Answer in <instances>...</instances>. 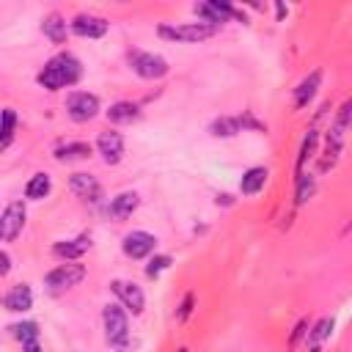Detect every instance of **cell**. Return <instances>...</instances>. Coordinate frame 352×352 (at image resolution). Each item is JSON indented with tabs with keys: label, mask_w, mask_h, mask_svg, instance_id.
Here are the masks:
<instances>
[{
	"label": "cell",
	"mask_w": 352,
	"mask_h": 352,
	"mask_svg": "<svg viewBox=\"0 0 352 352\" xmlns=\"http://www.w3.org/2000/svg\"><path fill=\"white\" fill-rule=\"evenodd\" d=\"M88 157H91V146L82 143V140H74V143H66V146H58V148H55V160H58V162L88 160Z\"/></svg>",
	"instance_id": "7402d4cb"
},
{
	"label": "cell",
	"mask_w": 352,
	"mask_h": 352,
	"mask_svg": "<svg viewBox=\"0 0 352 352\" xmlns=\"http://www.w3.org/2000/svg\"><path fill=\"white\" fill-rule=\"evenodd\" d=\"M50 190H52V179H50L47 173H33L30 182L25 184V198H30V201H41V198L50 195Z\"/></svg>",
	"instance_id": "603a6c76"
},
{
	"label": "cell",
	"mask_w": 352,
	"mask_h": 352,
	"mask_svg": "<svg viewBox=\"0 0 352 352\" xmlns=\"http://www.w3.org/2000/svg\"><path fill=\"white\" fill-rule=\"evenodd\" d=\"M319 85H322V72L319 69H314L297 88H294V107L297 110H302V107H308L311 104V99L316 96V91H319Z\"/></svg>",
	"instance_id": "e0dca14e"
},
{
	"label": "cell",
	"mask_w": 352,
	"mask_h": 352,
	"mask_svg": "<svg viewBox=\"0 0 352 352\" xmlns=\"http://www.w3.org/2000/svg\"><path fill=\"white\" fill-rule=\"evenodd\" d=\"M336 121H338L344 129H349V126H352V96L338 107V118H336Z\"/></svg>",
	"instance_id": "1f68e13d"
},
{
	"label": "cell",
	"mask_w": 352,
	"mask_h": 352,
	"mask_svg": "<svg viewBox=\"0 0 352 352\" xmlns=\"http://www.w3.org/2000/svg\"><path fill=\"white\" fill-rule=\"evenodd\" d=\"M170 256H165V253H160V256H154V258H148V264H146V275L148 278H160L168 267H170Z\"/></svg>",
	"instance_id": "f546056e"
},
{
	"label": "cell",
	"mask_w": 352,
	"mask_h": 352,
	"mask_svg": "<svg viewBox=\"0 0 352 352\" xmlns=\"http://www.w3.org/2000/svg\"><path fill=\"white\" fill-rule=\"evenodd\" d=\"M314 190H316V179L302 170V173L297 176V184H294V204H297V206L308 204V198L314 195Z\"/></svg>",
	"instance_id": "4316f807"
},
{
	"label": "cell",
	"mask_w": 352,
	"mask_h": 352,
	"mask_svg": "<svg viewBox=\"0 0 352 352\" xmlns=\"http://www.w3.org/2000/svg\"><path fill=\"white\" fill-rule=\"evenodd\" d=\"M135 118H138V104H132V102H116L107 110V121H113V124H129Z\"/></svg>",
	"instance_id": "cb8c5ba5"
},
{
	"label": "cell",
	"mask_w": 352,
	"mask_h": 352,
	"mask_svg": "<svg viewBox=\"0 0 352 352\" xmlns=\"http://www.w3.org/2000/svg\"><path fill=\"white\" fill-rule=\"evenodd\" d=\"M341 151H344V126L336 121V124L327 129V143H324V151H322V160H319V170H322V173L330 170V168L338 162Z\"/></svg>",
	"instance_id": "30bf717a"
},
{
	"label": "cell",
	"mask_w": 352,
	"mask_h": 352,
	"mask_svg": "<svg viewBox=\"0 0 352 352\" xmlns=\"http://www.w3.org/2000/svg\"><path fill=\"white\" fill-rule=\"evenodd\" d=\"M192 11L201 16V22L214 25V28H220V25L228 22V19H242V22H245V14L236 11L231 3H195Z\"/></svg>",
	"instance_id": "8992f818"
},
{
	"label": "cell",
	"mask_w": 352,
	"mask_h": 352,
	"mask_svg": "<svg viewBox=\"0 0 352 352\" xmlns=\"http://www.w3.org/2000/svg\"><path fill=\"white\" fill-rule=\"evenodd\" d=\"M102 322H104V336L113 346H124L126 336H129V322H126V311L118 302H107L102 311Z\"/></svg>",
	"instance_id": "277c9868"
},
{
	"label": "cell",
	"mask_w": 352,
	"mask_h": 352,
	"mask_svg": "<svg viewBox=\"0 0 352 352\" xmlns=\"http://www.w3.org/2000/svg\"><path fill=\"white\" fill-rule=\"evenodd\" d=\"M179 352H187V349H179Z\"/></svg>",
	"instance_id": "8d00e7d4"
},
{
	"label": "cell",
	"mask_w": 352,
	"mask_h": 352,
	"mask_svg": "<svg viewBox=\"0 0 352 352\" xmlns=\"http://www.w3.org/2000/svg\"><path fill=\"white\" fill-rule=\"evenodd\" d=\"M25 217H28L25 204L22 201H11L3 209V217H0V239L3 242H14L16 234L22 231V226H25Z\"/></svg>",
	"instance_id": "ba28073f"
},
{
	"label": "cell",
	"mask_w": 352,
	"mask_h": 352,
	"mask_svg": "<svg viewBox=\"0 0 352 352\" xmlns=\"http://www.w3.org/2000/svg\"><path fill=\"white\" fill-rule=\"evenodd\" d=\"M305 327H308V322H305V319H300V322L294 324V330H292V336H289V346H292V349L297 346V341H300L302 336H308V330H305Z\"/></svg>",
	"instance_id": "d6a6232c"
},
{
	"label": "cell",
	"mask_w": 352,
	"mask_h": 352,
	"mask_svg": "<svg viewBox=\"0 0 352 352\" xmlns=\"http://www.w3.org/2000/svg\"><path fill=\"white\" fill-rule=\"evenodd\" d=\"M316 140H319V132L311 126V129H308V135L302 138V146H300V154H297V168H294V170H297V176L302 173L305 162L314 157V151H316Z\"/></svg>",
	"instance_id": "484cf974"
},
{
	"label": "cell",
	"mask_w": 352,
	"mask_h": 352,
	"mask_svg": "<svg viewBox=\"0 0 352 352\" xmlns=\"http://www.w3.org/2000/svg\"><path fill=\"white\" fill-rule=\"evenodd\" d=\"M11 336H14L19 344L38 341V324H36V322H19V324H11Z\"/></svg>",
	"instance_id": "83f0119b"
},
{
	"label": "cell",
	"mask_w": 352,
	"mask_h": 352,
	"mask_svg": "<svg viewBox=\"0 0 352 352\" xmlns=\"http://www.w3.org/2000/svg\"><path fill=\"white\" fill-rule=\"evenodd\" d=\"M267 176H270V170H267V168H250V170H245L242 182H239L242 195H256V192L267 184Z\"/></svg>",
	"instance_id": "44dd1931"
},
{
	"label": "cell",
	"mask_w": 352,
	"mask_h": 352,
	"mask_svg": "<svg viewBox=\"0 0 352 352\" xmlns=\"http://www.w3.org/2000/svg\"><path fill=\"white\" fill-rule=\"evenodd\" d=\"M209 132H212L214 138H234L236 132H242L239 116H236V118H234V116H223V118H214V121H212V126H209Z\"/></svg>",
	"instance_id": "d4e9b609"
},
{
	"label": "cell",
	"mask_w": 352,
	"mask_h": 352,
	"mask_svg": "<svg viewBox=\"0 0 352 352\" xmlns=\"http://www.w3.org/2000/svg\"><path fill=\"white\" fill-rule=\"evenodd\" d=\"M129 66L138 77L143 80H160L168 74V60L162 55H154V52H143V50H132L129 52Z\"/></svg>",
	"instance_id": "5b68a950"
},
{
	"label": "cell",
	"mask_w": 352,
	"mask_h": 352,
	"mask_svg": "<svg viewBox=\"0 0 352 352\" xmlns=\"http://www.w3.org/2000/svg\"><path fill=\"white\" fill-rule=\"evenodd\" d=\"M22 352H41V346H38V341H28V344H22Z\"/></svg>",
	"instance_id": "e575fe53"
},
{
	"label": "cell",
	"mask_w": 352,
	"mask_h": 352,
	"mask_svg": "<svg viewBox=\"0 0 352 352\" xmlns=\"http://www.w3.org/2000/svg\"><path fill=\"white\" fill-rule=\"evenodd\" d=\"M66 113H69L72 121L85 124V121H91L99 113V99L94 94H88V91H74L66 99Z\"/></svg>",
	"instance_id": "52a82bcc"
},
{
	"label": "cell",
	"mask_w": 352,
	"mask_h": 352,
	"mask_svg": "<svg viewBox=\"0 0 352 352\" xmlns=\"http://www.w3.org/2000/svg\"><path fill=\"white\" fill-rule=\"evenodd\" d=\"M41 30H44V36H47L52 44H63V41H66V33H69L66 19H63L60 14H55V11L41 19Z\"/></svg>",
	"instance_id": "ffe728a7"
},
{
	"label": "cell",
	"mask_w": 352,
	"mask_h": 352,
	"mask_svg": "<svg viewBox=\"0 0 352 352\" xmlns=\"http://www.w3.org/2000/svg\"><path fill=\"white\" fill-rule=\"evenodd\" d=\"M0 261H3V264H0V275H8V270H11V258H8V253H6V250H3Z\"/></svg>",
	"instance_id": "836d02e7"
},
{
	"label": "cell",
	"mask_w": 352,
	"mask_h": 352,
	"mask_svg": "<svg viewBox=\"0 0 352 352\" xmlns=\"http://www.w3.org/2000/svg\"><path fill=\"white\" fill-rule=\"evenodd\" d=\"M69 187L82 201H99V195H102V184L91 173H72L69 176Z\"/></svg>",
	"instance_id": "5bb4252c"
},
{
	"label": "cell",
	"mask_w": 352,
	"mask_h": 352,
	"mask_svg": "<svg viewBox=\"0 0 352 352\" xmlns=\"http://www.w3.org/2000/svg\"><path fill=\"white\" fill-rule=\"evenodd\" d=\"M14 126H16V113H14L11 107H6V110H3V140H0L3 148L11 146V140H14Z\"/></svg>",
	"instance_id": "f1b7e54d"
},
{
	"label": "cell",
	"mask_w": 352,
	"mask_h": 352,
	"mask_svg": "<svg viewBox=\"0 0 352 352\" xmlns=\"http://www.w3.org/2000/svg\"><path fill=\"white\" fill-rule=\"evenodd\" d=\"M82 278H85V267L77 264V261H66V264H58L55 270H50L44 275V286H47V292L58 294V292H66V289L77 286Z\"/></svg>",
	"instance_id": "3957f363"
},
{
	"label": "cell",
	"mask_w": 352,
	"mask_h": 352,
	"mask_svg": "<svg viewBox=\"0 0 352 352\" xmlns=\"http://www.w3.org/2000/svg\"><path fill=\"white\" fill-rule=\"evenodd\" d=\"M110 289L118 294V300H121V305H124L126 311H132L135 316L143 314V308H146V297H143V289H140L138 283H132V280H113Z\"/></svg>",
	"instance_id": "9c48e42d"
},
{
	"label": "cell",
	"mask_w": 352,
	"mask_h": 352,
	"mask_svg": "<svg viewBox=\"0 0 352 352\" xmlns=\"http://www.w3.org/2000/svg\"><path fill=\"white\" fill-rule=\"evenodd\" d=\"M3 305H6V311H11V314L28 311V308L33 305V292H30V286H28V283L11 286V289L6 292V297H3Z\"/></svg>",
	"instance_id": "9a60e30c"
},
{
	"label": "cell",
	"mask_w": 352,
	"mask_h": 352,
	"mask_svg": "<svg viewBox=\"0 0 352 352\" xmlns=\"http://www.w3.org/2000/svg\"><path fill=\"white\" fill-rule=\"evenodd\" d=\"M333 316H322L311 330H308V336H305V341H308V349L311 352H322V344L330 338V333H333Z\"/></svg>",
	"instance_id": "d6986e66"
},
{
	"label": "cell",
	"mask_w": 352,
	"mask_h": 352,
	"mask_svg": "<svg viewBox=\"0 0 352 352\" xmlns=\"http://www.w3.org/2000/svg\"><path fill=\"white\" fill-rule=\"evenodd\" d=\"M160 38L165 41H179V44H198V41H206L217 33L214 25H206V22H187V25H160L157 28Z\"/></svg>",
	"instance_id": "7a4b0ae2"
},
{
	"label": "cell",
	"mask_w": 352,
	"mask_h": 352,
	"mask_svg": "<svg viewBox=\"0 0 352 352\" xmlns=\"http://www.w3.org/2000/svg\"><path fill=\"white\" fill-rule=\"evenodd\" d=\"M96 151L102 154V160L107 165H118L121 157H124V138L118 132H113V129L110 132H102L96 138Z\"/></svg>",
	"instance_id": "7c38bea8"
},
{
	"label": "cell",
	"mask_w": 352,
	"mask_h": 352,
	"mask_svg": "<svg viewBox=\"0 0 352 352\" xmlns=\"http://www.w3.org/2000/svg\"><path fill=\"white\" fill-rule=\"evenodd\" d=\"M154 245H157V236H154V234H148V231H132V234L124 236L121 250H124L129 258H146V256L154 250Z\"/></svg>",
	"instance_id": "8fae6325"
},
{
	"label": "cell",
	"mask_w": 352,
	"mask_h": 352,
	"mask_svg": "<svg viewBox=\"0 0 352 352\" xmlns=\"http://www.w3.org/2000/svg\"><path fill=\"white\" fill-rule=\"evenodd\" d=\"M192 302H195V294L187 292L184 300H182V305H179V314H176L179 322H187V319H190V314H192Z\"/></svg>",
	"instance_id": "4dcf8cb0"
},
{
	"label": "cell",
	"mask_w": 352,
	"mask_h": 352,
	"mask_svg": "<svg viewBox=\"0 0 352 352\" xmlns=\"http://www.w3.org/2000/svg\"><path fill=\"white\" fill-rule=\"evenodd\" d=\"M72 30L82 38H102L107 33V19L94 16V14H77L72 19Z\"/></svg>",
	"instance_id": "4fadbf2b"
},
{
	"label": "cell",
	"mask_w": 352,
	"mask_h": 352,
	"mask_svg": "<svg viewBox=\"0 0 352 352\" xmlns=\"http://www.w3.org/2000/svg\"><path fill=\"white\" fill-rule=\"evenodd\" d=\"M88 248H91V236L82 234V236H77V239L55 242V245H52V256H58V258H63V261H74V258H80Z\"/></svg>",
	"instance_id": "2e32d148"
},
{
	"label": "cell",
	"mask_w": 352,
	"mask_h": 352,
	"mask_svg": "<svg viewBox=\"0 0 352 352\" xmlns=\"http://www.w3.org/2000/svg\"><path fill=\"white\" fill-rule=\"evenodd\" d=\"M349 231H352V220H349V226H346V228H344V234H349Z\"/></svg>",
	"instance_id": "d590c367"
},
{
	"label": "cell",
	"mask_w": 352,
	"mask_h": 352,
	"mask_svg": "<svg viewBox=\"0 0 352 352\" xmlns=\"http://www.w3.org/2000/svg\"><path fill=\"white\" fill-rule=\"evenodd\" d=\"M80 77H82L80 60H77L72 52H58L55 58L47 60V66L38 72L36 80H38V85L47 88V91H60V88L74 85Z\"/></svg>",
	"instance_id": "6da1fadb"
},
{
	"label": "cell",
	"mask_w": 352,
	"mask_h": 352,
	"mask_svg": "<svg viewBox=\"0 0 352 352\" xmlns=\"http://www.w3.org/2000/svg\"><path fill=\"white\" fill-rule=\"evenodd\" d=\"M138 204H140V195L132 192V190H126V192H118V195L110 201L107 212H110V217L124 220V217H132V212L138 209Z\"/></svg>",
	"instance_id": "ac0fdd59"
}]
</instances>
